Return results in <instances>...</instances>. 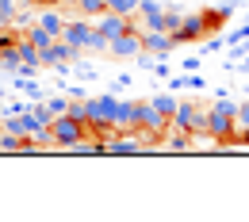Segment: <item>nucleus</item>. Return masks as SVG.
<instances>
[{"mask_svg":"<svg viewBox=\"0 0 249 222\" xmlns=\"http://www.w3.org/2000/svg\"><path fill=\"white\" fill-rule=\"evenodd\" d=\"M62 38L73 46V50H81V54H104L107 50V38L96 31V23L89 19V16H81V19H69L65 23Z\"/></svg>","mask_w":249,"mask_h":222,"instance_id":"1","label":"nucleus"},{"mask_svg":"<svg viewBox=\"0 0 249 222\" xmlns=\"http://www.w3.org/2000/svg\"><path fill=\"white\" fill-rule=\"evenodd\" d=\"M92 127L85 123V119H77V115H58V119H50V138H54V150L58 154H69L81 138H89Z\"/></svg>","mask_w":249,"mask_h":222,"instance_id":"2","label":"nucleus"},{"mask_svg":"<svg viewBox=\"0 0 249 222\" xmlns=\"http://www.w3.org/2000/svg\"><path fill=\"white\" fill-rule=\"evenodd\" d=\"M134 127H146V130H154V134H169L173 119L157 111L154 100H134Z\"/></svg>","mask_w":249,"mask_h":222,"instance_id":"3","label":"nucleus"},{"mask_svg":"<svg viewBox=\"0 0 249 222\" xmlns=\"http://www.w3.org/2000/svg\"><path fill=\"white\" fill-rule=\"evenodd\" d=\"M130 27H138V19H134V16H123V12H104V16H96V31L104 34L107 42L119 38L123 31H130Z\"/></svg>","mask_w":249,"mask_h":222,"instance_id":"4","label":"nucleus"},{"mask_svg":"<svg viewBox=\"0 0 249 222\" xmlns=\"http://www.w3.org/2000/svg\"><path fill=\"white\" fill-rule=\"evenodd\" d=\"M107 54H111V58H138V54H142V34H134V27L123 31L119 38L107 42Z\"/></svg>","mask_w":249,"mask_h":222,"instance_id":"5","label":"nucleus"},{"mask_svg":"<svg viewBox=\"0 0 249 222\" xmlns=\"http://www.w3.org/2000/svg\"><path fill=\"white\" fill-rule=\"evenodd\" d=\"M134 19H138L146 31H165V8H161L157 0H142L138 12H134Z\"/></svg>","mask_w":249,"mask_h":222,"instance_id":"6","label":"nucleus"},{"mask_svg":"<svg viewBox=\"0 0 249 222\" xmlns=\"http://www.w3.org/2000/svg\"><path fill=\"white\" fill-rule=\"evenodd\" d=\"M177 42H203L207 38V27H203V16L199 12H188L184 16V23H180V31L173 34Z\"/></svg>","mask_w":249,"mask_h":222,"instance_id":"7","label":"nucleus"},{"mask_svg":"<svg viewBox=\"0 0 249 222\" xmlns=\"http://www.w3.org/2000/svg\"><path fill=\"white\" fill-rule=\"evenodd\" d=\"M38 23L54 34V38H62V31H65L69 19L62 16V4H42V8H38Z\"/></svg>","mask_w":249,"mask_h":222,"instance_id":"8","label":"nucleus"},{"mask_svg":"<svg viewBox=\"0 0 249 222\" xmlns=\"http://www.w3.org/2000/svg\"><path fill=\"white\" fill-rule=\"evenodd\" d=\"M173 46H177V38H173L169 31H142V50H150V54H157V58H165Z\"/></svg>","mask_w":249,"mask_h":222,"instance_id":"9","label":"nucleus"},{"mask_svg":"<svg viewBox=\"0 0 249 222\" xmlns=\"http://www.w3.org/2000/svg\"><path fill=\"white\" fill-rule=\"evenodd\" d=\"M111 127L115 130L134 127V100H115V107H111Z\"/></svg>","mask_w":249,"mask_h":222,"instance_id":"10","label":"nucleus"},{"mask_svg":"<svg viewBox=\"0 0 249 222\" xmlns=\"http://www.w3.org/2000/svg\"><path fill=\"white\" fill-rule=\"evenodd\" d=\"M165 150H169V154H192V130L169 127V134H165Z\"/></svg>","mask_w":249,"mask_h":222,"instance_id":"11","label":"nucleus"},{"mask_svg":"<svg viewBox=\"0 0 249 222\" xmlns=\"http://www.w3.org/2000/svg\"><path fill=\"white\" fill-rule=\"evenodd\" d=\"M196 119H199V107L196 103H177V111H173V127L177 130H192Z\"/></svg>","mask_w":249,"mask_h":222,"instance_id":"12","label":"nucleus"},{"mask_svg":"<svg viewBox=\"0 0 249 222\" xmlns=\"http://www.w3.org/2000/svg\"><path fill=\"white\" fill-rule=\"evenodd\" d=\"M16 50H19V62H23V65H31V69H42V62H38V50L31 46V38H27V34H19Z\"/></svg>","mask_w":249,"mask_h":222,"instance_id":"13","label":"nucleus"},{"mask_svg":"<svg viewBox=\"0 0 249 222\" xmlns=\"http://www.w3.org/2000/svg\"><path fill=\"white\" fill-rule=\"evenodd\" d=\"M23 34H27V38H31V46H35V50H46V46H50V42H54V34L46 31V27H42V23H38V19H35V23H31V27H27V31H23Z\"/></svg>","mask_w":249,"mask_h":222,"instance_id":"14","label":"nucleus"},{"mask_svg":"<svg viewBox=\"0 0 249 222\" xmlns=\"http://www.w3.org/2000/svg\"><path fill=\"white\" fill-rule=\"evenodd\" d=\"M249 134V100H238V111H234V138H246Z\"/></svg>","mask_w":249,"mask_h":222,"instance_id":"15","label":"nucleus"},{"mask_svg":"<svg viewBox=\"0 0 249 222\" xmlns=\"http://www.w3.org/2000/svg\"><path fill=\"white\" fill-rule=\"evenodd\" d=\"M16 88H19V92L27 96V100H42V85H38V81H35V77H16Z\"/></svg>","mask_w":249,"mask_h":222,"instance_id":"16","label":"nucleus"},{"mask_svg":"<svg viewBox=\"0 0 249 222\" xmlns=\"http://www.w3.org/2000/svg\"><path fill=\"white\" fill-rule=\"evenodd\" d=\"M0 154H23V134L4 130V134H0Z\"/></svg>","mask_w":249,"mask_h":222,"instance_id":"17","label":"nucleus"},{"mask_svg":"<svg viewBox=\"0 0 249 222\" xmlns=\"http://www.w3.org/2000/svg\"><path fill=\"white\" fill-rule=\"evenodd\" d=\"M180 23H184V12H180L177 4H165V31L177 34V31H180Z\"/></svg>","mask_w":249,"mask_h":222,"instance_id":"18","label":"nucleus"},{"mask_svg":"<svg viewBox=\"0 0 249 222\" xmlns=\"http://www.w3.org/2000/svg\"><path fill=\"white\" fill-rule=\"evenodd\" d=\"M177 103H180V100H177L173 92H157V96H154V107L161 111V115H169V119H173V111H177Z\"/></svg>","mask_w":249,"mask_h":222,"instance_id":"19","label":"nucleus"},{"mask_svg":"<svg viewBox=\"0 0 249 222\" xmlns=\"http://www.w3.org/2000/svg\"><path fill=\"white\" fill-rule=\"evenodd\" d=\"M77 12H85L89 19H92V16H104V12H107V0H77Z\"/></svg>","mask_w":249,"mask_h":222,"instance_id":"20","label":"nucleus"},{"mask_svg":"<svg viewBox=\"0 0 249 222\" xmlns=\"http://www.w3.org/2000/svg\"><path fill=\"white\" fill-rule=\"evenodd\" d=\"M16 12H19V0H0V27H12Z\"/></svg>","mask_w":249,"mask_h":222,"instance_id":"21","label":"nucleus"},{"mask_svg":"<svg viewBox=\"0 0 249 222\" xmlns=\"http://www.w3.org/2000/svg\"><path fill=\"white\" fill-rule=\"evenodd\" d=\"M16 65H19V50H16V46H4V50H0V69L16 73Z\"/></svg>","mask_w":249,"mask_h":222,"instance_id":"22","label":"nucleus"},{"mask_svg":"<svg viewBox=\"0 0 249 222\" xmlns=\"http://www.w3.org/2000/svg\"><path fill=\"white\" fill-rule=\"evenodd\" d=\"M142 0H107V12H123V16H134Z\"/></svg>","mask_w":249,"mask_h":222,"instance_id":"23","label":"nucleus"},{"mask_svg":"<svg viewBox=\"0 0 249 222\" xmlns=\"http://www.w3.org/2000/svg\"><path fill=\"white\" fill-rule=\"evenodd\" d=\"M27 107H31V100H27V96H23V100H16V103H8V107H4V111H0V115H23V111H27Z\"/></svg>","mask_w":249,"mask_h":222,"instance_id":"24","label":"nucleus"},{"mask_svg":"<svg viewBox=\"0 0 249 222\" xmlns=\"http://www.w3.org/2000/svg\"><path fill=\"white\" fill-rule=\"evenodd\" d=\"M246 54H249V42H246V38H242V42H230V58H234V62H242Z\"/></svg>","mask_w":249,"mask_h":222,"instance_id":"25","label":"nucleus"},{"mask_svg":"<svg viewBox=\"0 0 249 222\" xmlns=\"http://www.w3.org/2000/svg\"><path fill=\"white\" fill-rule=\"evenodd\" d=\"M222 46H226V38H211V34L203 38V54H218Z\"/></svg>","mask_w":249,"mask_h":222,"instance_id":"26","label":"nucleus"},{"mask_svg":"<svg viewBox=\"0 0 249 222\" xmlns=\"http://www.w3.org/2000/svg\"><path fill=\"white\" fill-rule=\"evenodd\" d=\"M77 77H81V81H96V73L89 69V65H81V69H77Z\"/></svg>","mask_w":249,"mask_h":222,"instance_id":"27","label":"nucleus"},{"mask_svg":"<svg viewBox=\"0 0 249 222\" xmlns=\"http://www.w3.org/2000/svg\"><path fill=\"white\" fill-rule=\"evenodd\" d=\"M126 85H130V73H119V77H115V92H119V88H126Z\"/></svg>","mask_w":249,"mask_h":222,"instance_id":"28","label":"nucleus"},{"mask_svg":"<svg viewBox=\"0 0 249 222\" xmlns=\"http://www.w3.org/2000/svg\"><path fill=\"white\" fill-rule=\"evenodd\" d=\"M242 73H249V54H246V58H242Z\"/></svg>","mask_w":249,"mask_h":222,"instance_id":"29","label":"nucleus"},{"mask_svg":"<svg viewBox=\"0 0 249 222\" xmlns=\"http://www.w3.org/2000/svg\"><path fill=\"white\" fill-rule=\"evenodd\" d=\"M50 4H77V0H50Z\"/></svg>","mask_w":249,"mask_h":222,"instance_id":"30","label":"nucleus"},{"mask_svg":"<svg viewBox=\"0 0 249 222\" xmlns=\"http://www.w3.org/2000/svg\"><path fill=\"white\" fill-rule=\"evenodd\" d=\"M0 100H4V88H0Z\"/></svg>","mask_w":249,"mask_h":222,"instance_id":"31","label":"nucleus"},{"mask_svg":"<svg viewBox=\"0 0 249 222\" xmlns=\"http://www.w3.org/2000/svg\"><path fill=\"white\" fill-rule=\"evenodd\" d=\"M19 4H27V0H19Z\"/></svg>","mask_w":249,"mask_h":222,"instance_id":"32","label":"nucleus"}]
</instances>
